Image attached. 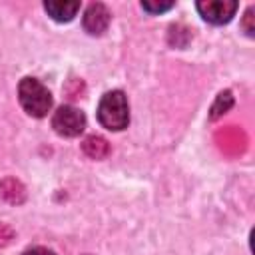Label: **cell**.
Segmentation results:
<instances>
[{
    "label": "cell",
    "instance_id": "1",
    "mask_svg": "<svg viewBox=\"0 0 255 255\" xmlns=\"http://www.w3.org/2000/svg\"><path fill=\"white\" fill-rule=\"evenodd\" d=\"M98 122L110 129V131H120L128 128L129 124V106L120 90H112L102 96L98 104Z\"/></svg>",
    "mask_w": 255,
    "mask_h": 255
},
{
    "label": "cell",
    "instance_id": "2",
    "mask_svg": "<svg viewBox=\"0 0 255 255\" xmlns=\"http://www.w3.org/2000/svg\"><path fill=\"white\" fill-rule=\"evenodd\" d=\"M18 98H20L22 108L30 116H34V118H44L50 112V108H52V94L36 78L20 80V84H18Z\"/></svg>",
    "mask_w": 255,
    "mask_h": 255
},
{
    "label": "cell",
    "instance_id": "3",
    "mask_svg": "<svg viewBox=\"0 0 255 255\" xmlns=\"http://www.w3.org/2000/svg\"><path fill=\"white\" fill-rule=\"evenodd\" d=\"M52 128L62 137H76L86 128V116L74 106H60L52 116Z\"/></svg>",
    "mask_w": 255,
    "mask_h": 255
},
{
    "label": "cell",
    "instance_id": "4",
    "mask_svg": "<svg viewBox=\"0 0 255 255\" xmlns=\"http://www.w3.org/2000/svg\"><path fill=\"white\" fill-rule=\"evenodd\" d=\"M197 12L209 24H227L237 12V2L233 0H201L197 2Z\"/></svg>",
    "mask_w": 255,
    "mask_h": 255
},
{
    "label": "cell",
    "instance_id": "5",
    "mask_svg": "<svg viewBox=\"0 0 255 255\" xmlns=\"http://www.w3.org/2000/svg\"><path fill=\"white\" fill-rule=\"evenodd\" d=\"M84 30L92 36H100L106 32L108 24H110V10L100 4V2H94L88 6V10L84 12Z\"/></svg>",
    "mask_w": 255,
    "mask_h": 255
},
{
    "label": "cell",
    "instance_id": "6",
    "mask_svg": "<svg viewBox=\"0 0 255 255\" xmlns=\"http://www.w3.org/2000/svg\"><path fill=\"white\" fill-rule=\"evenodd\" d=\"M44 10L56 20V22H70L78 10H80V2H62V0H48L44 2Z\"/></svg>",
    "mask_w": 255,
    "mask_h": 255
},
{
    "label": "cell",
    "instance_id": "7",
    "mask_svg": "<svg viewBox=\"0 0 255 255\" xmlns=\"http://www.w3.org/2000/svg\"><path fill=\"white\" fill-rule=\"evenodd\" d=\"M82 151L92 157V159H104L108 153H110V145L104 137L100 135H88L84 141H82Z\"/></svg>",
    "mask_w": 255,
    "mask_h": 255
},
{
    "label": "cell",
    "instance_id": "8",
    "mask_svg": "<svg viewBox=\"0 0 255 255\" xmlns=\"http://www.w3.org/2000/svg\"><path fill=\"white\" fill-rule=\"evenodd\" d=\"M24 195H26V193H24V187H22L20 181L8 177V179H4V181L0 183V197H4L6 201H10V203H20V201H24Z\"/></svg>",
    "mask_w": 255,
    "mask_h": 255
},
{
    "label": "cell",
    "instance_id": "9",
    "mask_svg": "<svg viewBox=\"0 0 255 255\" xmlns=\"http://www.w3.org/2000/svg\"><path fill=\"white\" fill-rule=\"evenodd\" d=\"M231 106H233V96H231L229 90H225V92H221V94L215 98V102H213V106H211L209 118H211V120H217V118H219L221 114H225Z\"/></svg>",
    "mask_w": 255,
    "mask_h": 255
},
{
    "label": "cell",
    "instance_id": "10",
    "mask_svg": "<svg viewBox=\"0 0 255 255\" xmlns=\"http://www.w3.org/2000/svg\"><path fill=\"white\" fill-rule=\"evenodd\" d=\"M141 6H143V10H147L151 14H159V12L173 8V2H141Z\"/></svg>",
    "mask_w": 255,
    "mask_h": 255
},
{
    "label": "cell",
    "instance_id": "11",
    "mask_svg": "<svg viewBox=\"0 0 255 255\" xmlns=\"http://www.w3.org/2000/svg\"><path fill=\"white\" fill-rule=\"evenodd\" d=\"M12 237H14V231L6 223H0V245H8Z\"/></svg>",
    "mask_w": 255,
    "mask_h": 255
},
{
    "label": "cell",
    "instance_id": "12",
    "mask_svg": "<svg viewBox=\"0 0 255 255\" xmlns=\"http://www.w3.org/2000/svg\"><path fill=\"white\" fill-rule=\"evenodd\" d=\"M251 20H253V8H249L245 12V20H243V28H245L247 36H253V32H255V28L251 26Z\"/></svg>",
    "mask_w": 255,
    "mask_h": 255
},
{
    "label": "cell",
    "instance_id": "13",
    "mask_svg": "<svg viewBox=\"0 0 255 255\" xmlns=\"http://www.w3.org/2000/svg\"><path fill=\"white\" fill-rule=\"evenodd\" d=\"M24 255H56L54 251L46 249V247H32L28 251H24Z\"/></svg>",
    "mask_w": 255,
    "mask_h": 255
}]
</instances>
